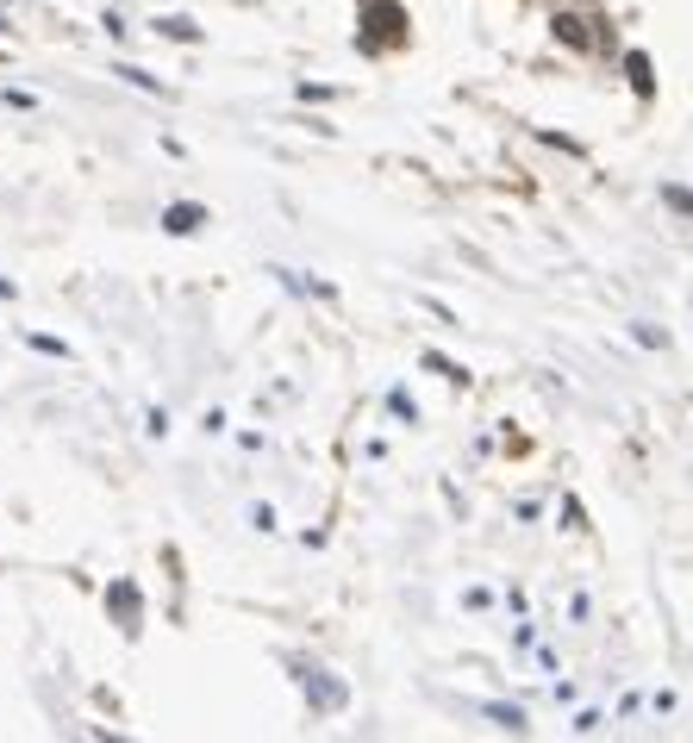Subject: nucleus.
Returning <instances> with one entry per match:
<instances>
[{"label": "nucleus", "instance_id": "obj_1", "mask_svg": "<svg viewBox=\"0 0 693 743\" xmlns=\"http://www.w3.org/2000/svg\"><path fill=\"white\" fill-rule=\"evenodd\" d=\"M400 38H407V13H400L394 0H375V7H363V50L400 45Z\"/></svg>", "mask_w": 693, "mask_h": 743}, {"label": "nucleus", "instance_id": "obj_2", "mask_svg": "<svg viewBox=\"0 0 693 743\" xmlns=\"http://www.w3.org/2000/svg\"><path fill=\"white\" fill-rule=\"evenodd\" d=\"M107 606H113V618H119L126 632H138V613H144V600H138V587H131V581H113Z\"/></svg>", "mask_w": 693, "mask_h": 743}, {"label": "nucleus", "instance_id": "obj_3", "mask_svg": "<svg viewBox=\"0 0 693 743\" xmlns=\"http://www.w3.org/2000/svg\"><path fill=\"white\" fill-rule=\"evenodd\" d=\"M556 38H563V45L594 50V32H587V19H582V13H556Z\"/></svg>", "mask_w": 693, "mask_h": 743}, {"label": "nucleus", "instance_id": "obj_4", "mask_svg": "<svg viewBox=\"0 0 693 743\" xmlns=\"http://www.w3.org/2000/svg\"><path fill=\"white\" fill-rule=\"evenodd\" d=\"M201 206H169V213H163V225H169V232H201Z\"/></svg>", "mask_w": 693, "mask_h": 743}, {"label": "nucleus", "instance_id": "obj_5", "mask_svg": "<svg viewBox=\"0 0 693 743\" xmlns=\"http://www.w3.org/2000/svg\"><path fill=\"white\" fill-rule=\"evenodd\" d=\"M631 81H637V95H650V63H644V57H631Z\"/></svg>", "mask_w": 693, "mask_h": 743}, {"label": "nucleus", "instance_id": "obj_6", "mask_svg": "<svg viewBox=\"0 0 693 743\" xmlns=\"http://www.w3.org/2000/svg\"><path fill=\"white\" fill-rule=\"evenodd\" d=\"M494 718H500L506 731H525V712L519 706H494Z\"/></svg>", "mask_w": 693, "mask_h": 743}, {"label": "nucleus", "instance_id": "obj_7", "mask_svg": "<svg viewBox=\"0 0 693 743\" xmlns=\"http://www.w3.org/2000/svg\"><path fill=\"white\" fill-rule=\"evenodd\" d=\"M668 206H681V213H693V194H681V188H668Z\"/></svg>", "mask_w": 693, "mask_h": 743}]
</instances>
